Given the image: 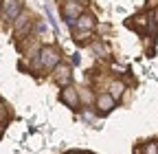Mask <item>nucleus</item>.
<instances>
[{"label": "nucleus", "instance_id": "nucleus-9", "mask_svg": "<svg viewBox=\"0 0 158 154\" xmlns=\"http://www.w3.org/2000/svg\"><path fill=\"white\" fill-rule=\"evenodd\" d=\"M46 18H48V22H51V27L57 31V22H55V18H53V11H51V7H46Z\"/></svg>", "mask_w": 158, "mask_h": 154}, {"label": "nucleus", "instance_id": "nucleus-1", "mask_svg": "<svg viewBox=\"0 0 158 154\" xmlns=\"http://www.w3.org/2000/svg\"><path fill=\"white\" fill-rule=\"evenodd\" d=\"M40 64H42L44 68L57 66V64H59V53H57V49H53V46L42 49V53H40Z\"/></svg>", "mask_w": 158, "mask_h": 154}, {"label": "nucleus", "instance_id": "nucleus-2", "mask_svg": "<svg viewBox=\"0 0 158 154\" xmlns=\"http://www.w3.org/2000/svg\"><path fill=\"white\" fill-rule=\"evenodd\" d=\"M64 15H66L68 24H75V20L81 18V5L79 2H66L64 5Z\"/></svg>", "mask_w": 158, "mask_h": 154}, {"label": "nucleus", "instance_id": "nucleus-4", "mask_svg": "<svg viewBox=\"0 0 158 154\" xmlns=\"http://www.w3.org/2000/svg\"><path fill=\"white\" fill-rule=\"evenodd\" d=\"M97 106L101 108V112H110L114 108V97H112V95H99Z\"/></svg>", "mask_w": 158, "mask_h": 154}, {"label": "nucleus", "instance_id": "nucleus-7", "mask_svg": "<svg viewBox=\"0 0 158 154\" xmlns=\"http://www.w3.org/2000/svg\"><path fill=\"white\" fill-rule=\"evenodd\" d=\"M77 27H79V29H92V27H94V20H92L90 15H84V18H79Z\"/></svg>", "mask_w": 158, "mask_h": 154}, {"label": "nucleus", "instance_id": "nucleus-10", "mask_svg": "<svg viewBox=\"0 0 158 154\" xmlns=\"http://www.w3.org/2000/svg\"><path fill=\"white\" fill-rule=\"evenodd\" d=\"M143 150H145V154H158V148H156V143H147Z\"/></svg>", "mask_w": 158, "mask_h": 154}, {"label": "nucleus", "instance_id": "nucleus-6", "mask_svg": "<svg viewBox=\"0 0 158 154\" xmlns=\"http://www.w3.org/2000/svg\"><path fill=\"white\" fill-rule=\"evenodd\" d=\"M18 15H20V2L18 0H11V5L7 7V18L9 20H15Z\"/></svg>", "mask_w": 158, "mask_h": 154}, {"label": "nucleus", "instance_id": "nucleus-12", "mask_svg": "<svg viewBox=\"0 0 158 154\" xmlns=\"http://www.w3.org/2000/svg\"><path fill=\"white\" fill-rule=\"evenodd\" d=\"M70 154H79V152H70Z\"/></svg>", "mask_w": 158, "mask_h": 154}, {"label": "nucleus", "instance_id": "nucleus-5", "mask_svg": "<svg viewBox=\"0 0 158 154\" xmlns=\"http://www.w3.org/2000/svg\"><path fill=\"white\" fill-rule=\"evenodd\" d=\"M62 101H66L70 108H77V92H75L73 88H66V90L62 92Z\"/></svg>", "mask_w": 158, "mask_h": 154}, {"label": "nucleus", "instance_id": "nucleus-11", "mask_svg": "<svg viewBox=\"0 0 158 154\" xmlns=\"http://www.w3.org/2000/svg\"><path fill=\"white\" fill-rule=\"evenodd\" d=\"M0 119H5V108L0 106Z\"/></svg>", "mask_w": 158, "mask_h": 154}, {"label": "nucleus", "instance_id": "nucleus-3", "mask_svg": "<svg viewBox=\"0 0 158 154\" xmlns=\"http://www.w3.org/2000/svg\"><path fill=\"white\" fill-rule=\"evenodd\" d=\"M55 79H57V84H68L70 82V66L59 64L57 66V73H55Z\"/></svg>", "mask_w": 158, "mask_h": 154}, {"label": "nucleus", "instance_id": "nucleus-8", "mask_svg": "<svg viewBox=\"0 0 158 154\" xmlns=\"http://www.w3.org/2000/svg\"><path fill=\"white\" fill-rule=\"evenodd\" d=\"M123 88H125V86H123L121 82H114V84L110 86V90H112V97H121V92H123Z\"/></svg>", "mask_w": 158, "mask_h": 154}]
</instances>
